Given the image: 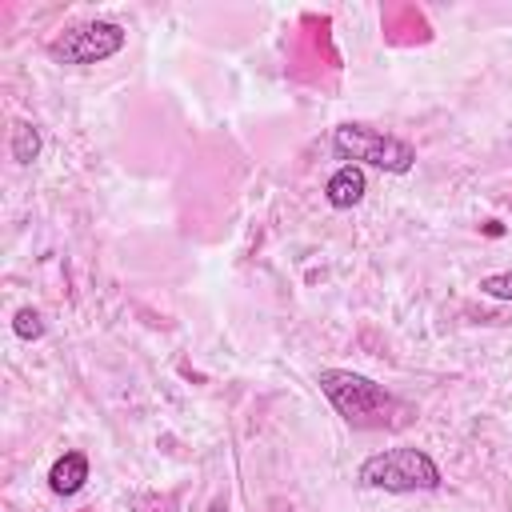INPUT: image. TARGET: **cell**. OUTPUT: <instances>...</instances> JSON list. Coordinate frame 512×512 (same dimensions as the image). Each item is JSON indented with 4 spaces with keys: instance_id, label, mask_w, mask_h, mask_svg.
<instances>
[{
    "instance_id": "cell-4",
    "label": "cell",
    "mask_w": 512,
    "mask_h": 512,
    "mask_svg": "<svg viewBox=\"0 0 512 512\" xmlns=\"http://www.w3.org/2000/svg\"><path fill=\"white\" fill-rule=\"evenodd\" d=\"M124 28L112 24V20H88V24H76L68 32H60L52 44H48V56L56 64H100L108 56H116L124 48Z\"/></svg>"
},
{
    "instance_id": "cell-1",
    "label": "cell",
    "mask_w": 512,
    "mask_h": 512,
    "mask_svg": "<svg viewBox=\"0 0 512 512\" xmlns=\"http://www.w3.org/2000/svg\"><path fill=\"white\" fill-rule=\"evenodd\" d=\"M316 384L352 428H384V424H392L396 400H392V392H384V384H376V380H368L360 372H348V368H324L316 376Z\"/></svg>"
},
{
    "instance_id": "cell-8",
    "label": "cell",
    "mask_w": 512,
    "mask_h": 512,
    "mask_svg": "<svg viewBox=\"0 0 512 512\" xmlns=\"http://www.w3.org/2000/svg\"><path fill=\"white\" fill-rule=\"evenodd\" d=\"M12 332H16L20 340H40V336H44V316H40L36 308H16Z\"/></svg>"
},
{
    "instance_id": "cell-10",
    "label": "cell",
    "mask_w": 512,
    "mask_h": 512,
    "mask_svg": "<svg viewBox=\"0 0 512 512\" xmlns=\"http://www.w3.org/2000/svg\"><path fill=\"white\" fill-rule=\"evenodd\" d=\"M132 508H136V512H176V500H172V496H160V500H156V496H136Z\"/></svg>"
},
{
    "instance_id": "cell-11",
    "label": "cell",
    "mask_w": 512,
    "mask_h": 512,
    "mask_svg": "<svg viewBox=\"0 0 512 512\" xmlns=\"http://www.w3.org/2000/svg\"><path fill=\"white\" fill-rule=\"evenodd\" d=\"M208 512H228V504H224V500H212V504H208Z\"/></svg>"
},
{
    "instance_id": "cell-3",
    "label": "cell",
    "mask_w": 512,
    "mask_h": 512,
    "mask_svg": "<svg viewBox=\"0 0 512 512\" xmlns=\"http://www.w3.org/2000/svg\"><path fill=\"white\" fill-rule=\"evenodd\" d=\"M332 152L344 164H372V168L392 172V176H404L416 164V148L408 140L388 136L380 128H368V124H340L332 132Z\"/></svg>"
},
{
    "instance_id": "cell-2",
    "label": "cell",
    "mask_w": 512,
    "mask_h": 512,
    "mask_svg": "<svg viewBox=\"0 0 512 512\" xmlns=\"http://www.w3.org/2000/svg\"><path fill=\"white\" fill-rule=\"evenodd\" d=\"M356 480L364 488H380V492H432L440 488V464L424 452V448H412V444H400V448H384V452H372Z\"/></svg>"
},
{
    "instance_id": "cell-7",
    "label": "cell",
    "mask_w": 512,
    "mask_h": 512,
    "mask_svg": "<svg viewBox=\"0 0 512 512\" xmlns=\"http://www.w3.org/2000/svg\"><path fill=\"white\" fill-rule=\"evenodd\" d=\"M40 156V128L28 124V120H16L12 124V160L16 164H32Z\"/></svg>"
},
{
    "instance_id": "cell-9",
    "label": "cell",
    "mask_w": 512,
    "mask_h": 512,
    "mask_svg": "<svg viewBox=\"0 0 512 512\" xmlns=\"http://www.w3.org/2000/svg\"><path fill=\"white\" fill-rule=\"evenodd\" d=\"M480 292H484V296H492V300H512V272L484 276V280H480Z\"/></svg>"
},
{
    "instance_id": "cell-5",
    "label": "cell",
    "mask_w": 512,
    "mask_h": 512,
    "mask_svg": "<svg viewBox=\"0 0 512 512\" xmlns=\"http://www.w3.org/2000/svg\"><path fill=\"white\" fill-rule=\"evenodd\" d=\"M364 192H368V180H364V168L360 164H340L328 176V184H324V200L332 208H356L364 200Z\"/></svg>"
},
{
    "instance_id": "cell-6",
    "label": "cell",
    "mask_w": 512,
    "mask_h": 512,
    "mask_svg": "<svg viewBox=\"0 0 512 512\" xmlns=\"http://www.w3.org/2000/svg\"><path fill=\"white\" fill-rule=\"evenodd\" d=\"M88 480V456L84 452H64L52 468H48V488L56 496H76Z\"/></svg>"
}]
</instances>
